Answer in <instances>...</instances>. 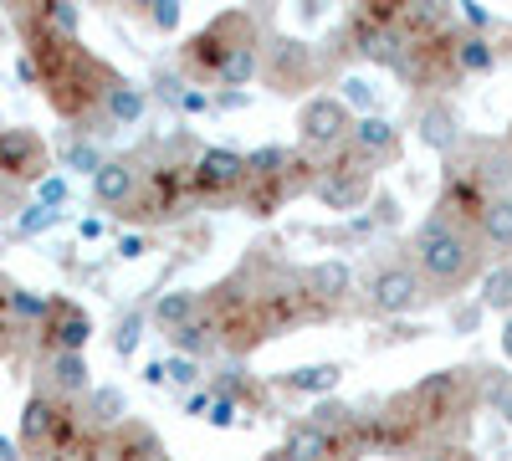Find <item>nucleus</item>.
I'll use <instances>...</instances> for the list:
<instances>
[{
	"label": "nucleus",
	"mask_w": 512,
	"mask_h": 461,
	"mask_svg": "<svg viewBox=\"0 0 512 461\" xmlns=\"http://www.w3.org/2000/svg\"><path fill=\"white\" fill-rule=\"evenodd\" d=\"M303 282H308V292L333 313V318H344L349 313V298L359 292V277H354V267L344 262V257H323V262H308L303 267Z\"/></svg>",
	"instance_id": "nucleus-16"
},
{
	"label": "nucleus",
	"mask_w": 512,
	"mask_h": 461,
	"mask_svg": "<svg viewBox=\"0 0 512 461\" xmlns=\"http://www.w3.org/2000/svg\"><path fill=\"white\" fill-rule=\"evenodd\" d=\"M482 292H477V308L482 313H512V262H497V267H487L482 277Z\"/></svg>",
	"instance_id": "nucleus-31"
},
{
	"label": "nucleus",
	"mask_w": 512,
	"mask_h": 461,
	"mask_svg": "<svg viewBox=\"0 0 512 461\" xmlns=\"http://www.w3.org/2000/svg\"><path fill=\"white\" fill-rule=\"evenodd\" d=\"M359 292H364L359 313H369V318H405V313L431 308V292H425V282H420V272L410 267V257H384V262H374Z\"/></svg>",
	"instance_id": "nucleus-6"
},
{
	"label": "nucleus",
	"mask_w": 512,
	"mask_h": 461,
	"mask_svg": "<svg viewBox=\"0 0 512 461\" xmlns=\"http://www.w3.org/2000/svg\"><path fill=\"white\" fill-rule=\"evenodd\" d=\"M139 180H144V154H108L103 159V170L93 175V200L103 205V211L123 216L128 211V200L139 195Z\"/></svg>",
	"instance_id": "nucleus-13"
},
{
	"label": "nucleus",
	"mask_w": 512,
	"mask_h": 461,
	"mask_svg": "<svg viewBox=\"0 0 512 461\" xmlns=\"http://www.w3.org/2000/svg\"><path fill=\"white\" fill-rule=\"evenodd\" d=\"M16 287H21L16 277H6V272H0V318H6V323H11V292H16Z\"/></svg>",
	"instance_id": "nucleus-51"
},
{
	"label": "nucleus",
	"mask_w": 512,
	"mask_h": 461,
	"mask_svg": "<svg viewBox=\"0 0 512 461\" xmlns=\"http://www.w3.org/2000/svg\"><path fill=\"white\" fill-rule=\"evenodd\" d=\"M502 149H507V159H512V123H507V134H502Z\"/></svg>",
	"instance_id": "nucleus-57"
},
{
	"label": "nucleus",
	"mask_w": 512,
	"mask_h": 461,
	"mask_svg": "<svg viewBox=\"0 0 512 461\" xmlns=\"http://www.w3.org/2000/svg\"><path fill=\"white\" fill-rule=\"evenodd\" d=\"M139 339H144V313H123L118 328H113V354L118 359H134L139 354Z\"/></svg>",
	"instance_id": "nucleus-36"
},
{
	"label": "nucleus",
	"mask_w": 512,
	"mask_h": 461,
	"mask_svg": "<svg viewBox=\"0 0 512 461\" xmlns=\"http://www.w3.org/2000/svg\"><path fill=\"white\" fill-rule=\"evenodd\" d=\"M77 410H82V426L88 431H98V436H108V431H118L128 415V395H123V385H93L88 395L77 400Z\"/></svg>",
	"instance_id": "nucleus-23"
},
{
	"label": "nucleus",
	"mask_w": 512,
	"mask_h": 461,
	"mask_svg": "<svg viewBox=\"0 0 512 461\" xmlns=\"http://www.w3.org/2000/svg\"><path fill=\"white\" fill-rule=\"evenodd\" d=\"M502 359H507V364H512V313H507V318H502Z\"/></svg>",
	"instance_id": "nucleus-53"
},
{
	"label": "nucleus",
	"mask_w": 512,
	"mask_h": 461,
	"mask_svg": "<svg viewBox=\"0 0 512 461\" xmlns=\"http://www.w3.org/2000/svg\"><path fill=\"white\" fill-rule=\"evenodd\" d=\"M103 144L98 139H82V134H67V144H62V154H57V164H52V170L57 175H82V180H93L98 170H103Z\"/></svg>",
	"instance_id": "nucleus-30"
},
{
	"label": "nucleus",
	"mask_w": 512,
	"mask_h": 461,
	"mask_svg": "<svg viewBox=\"0 0 512 461\" xmlns=\"http://www.w3.org/2000/svg\"><path fill=\"white\" fill-rule=\"evenodd\" d=\"M349 149L359 154V159H369L374 170L379 164H395L400 154H405V144H400V129L384 113H369V118H354V129H349Z\"/></svg>",
	"instance_id": "nucleus-20"
},
{
	"label": "nucleus",
	"mask_w": 512,
	"mask_h": 461,
	"mask_svg": "<svg viewBox=\"0 0 512 461\" xmlns=\"http://www.w3.org/2000/svg\"><path fill=\"white\" fill-rule=\"evenodd\" d=\"M103 461H175L164 446V436L144 421V415H128L118 431L103 436Z\"/></svg>",
	"instance_id": "nucleus-17"
},
{
	"label": "nucleus",
	"mask_w": 512,
	"mask_h": 461,
	"mask_svg": "<svg viewBox=\"0 0 512 461\" xmlns=\"http://www.w3.org/2000/svg\"><path fill=\"white\" fill-rule=\"evenodd\" d=\"M246 103H251L246 93H226V88H221V93H210V108H221V113H241Z\"/></svg>",
	"instance_id": "nucleus-47"
},
{
	"label": "nucleus",
	"mask_w": 512,
	"mask_h": 461,
	"mask_svg": "<svg viewBox=\"0 0 512 461\" xmlns=\"http://www.w3.org/2000/svg\"><path fill=\"white\" fill-rule=\"evenodd\" d=\"M497 62H502V52L492 47V31H456V72H461V82L466 77H492L497 72Z\"/></svg>",
	"instance_id": "nucleus-24"
},
{
	"label": "nucleus",
	"mask_w": 512,
	"mask_h": 461,
	"mask_svg": "<svg viewBox=\"0 0 512 461\" xmlns=\"http://www.w3.org/2000/svg\"><path fill=\"white\" fill-rule=\"evenodd\" d=\"M420 461H477V456H472V446H466V441H451V446H431Z\"/></svg>",
	"instance_id": "nucleus-45"
},
{
	"label": "nucleus",
	"mask_w": 512,
	"mask_h": 461,
	"mask_svg": "<svg viewBox=\"0 0 512 461\" xmlns=\"http://www.w3.org/2000/svg\"><path fill=\"white\" fill-rule=\"evenodd\" d=\"M62 221H67L62 211H47V205L26 200L21 211H16V236H21V241H31V236H47V231H57Z\"/></svg>",
	"instance_id": "nucleus-33"
},
{
	"label": "nucleus",
	"mask_w": 512,
	"mask_h": 461,
	"mask_svg": "<svg viewBox=\"0 0 512 461\" xmlns=\"http://www.w3.org/2000/svg\"><path fill=\"white\" fill-rule=\"evenodd\" d=\"M477 246H482V257H512V195L492 200L482 221H477Z\"/></svg>",
	"instance_id": "nucleus-26"
},
{
	"label": "nucleus",
	"mask_w": 512,
	"mask_h": 461,
	"mask_svg": "<svg viewBox=\"0 0 512 461\" xmlns=\"http://www.w3.org/2000/svg\"><path fill=\"white\" fill-rule=\"evenodd\" d=\"M16 77L26 82V88H36V72H31V62H26V57H16Z\"/></svg>",
	"instance_id": "nucleus-54"
},
{
	"label": "nucleus",
	"mask_w": 512,
	"mask_h": 461,
	"mask_svg": "<svg viewBox=\"0 0 512 461\" xmlns=\"http://www.w3.org/2000/svg\"><path fill=\"white\" fill-rule=\"evenodd\" d=\"M338 103H344L354 118H369L374 108H379V88H374V82L369 77H359V72H349L344 82H338V93H333Z\"/></svg>",
	"instance_id": "nucleus-32"
},
{
	"label": "nucleus",
	"mask_w": 512,
	"mask_h": 461,
	"mask_svg": "<svg viewBox=\"0 0 512 461\" xmlns=\"http://www.w3.org/2000/svg\"><path fill=\"white\" fill-rule=\"evenodd\" d=\"M164 385H175V390H200L205 385V364H195V359H180V354H169L164 359Z\"/></svg>",
	"instance_id": "nucleus-35"
},
{
	"label": "nucleus",
	"mask_w": 512,
	"mask_h": 461,
	"mask_svg": "<svg viewBox=\"0 0 512 461\" xmlns=\"http://www.w3.org/2000/svg\"><path fill=\"white\" fill-rule=\"evenodd\" d=\"M88 339H93V313L72 298H47V318L36 328V349L41 354H88Z\"/></svg>",
	"instance_id": "nucleus-12"
},
{
	"label": "nucleus",
	"mask_w": 512,
	"mask_h": 461,
	"mask_svg": "<svg viewBox=\"0 0 512 461\" xmlns=\"http://www.w3.org/2000/svg\"><path fill=\"white\" fill-rule=\"evenodd\" d=\"M405 257L410 267L420 272L425 292H431V303H446V298H461L466 287H472L482 272H487V257L472 231H461L441 216H425L410 241H405Z\"/></svg>",
	"instance_id": "nucleus-2"
},
{
	"label": "nucleus",
	"mask_w": 512,
	"mask_h": 461,
	"mask_svg": "<svg viewBox=\"0 0 512 461\" xmlns=\"http://www.w3.org/2000/svg\"><path fill=\"white\" fill-rule=\"evenodd\" d=\"M180 88H185V77H180V72H169V67H154V98H159V103H169V108H175Z\"/></svg>",
	"instance_id": "nucleus-39"
},
{
	"label": "nucleus",
	"mask_w": 512,
	"mask_h": 461,
	"mask_svg": "<svg viewBox=\"0 0 512 461\" xmlns=\"http://www.w3.org/2000/svg\"><path fill=\"white\" fill-rule=\"evenodd\" d=\"M210 400H216V395H210L205 385H200V390H190V395H185V415H190V421H205V410H210Z\"/></svg>",
	"instance_id": "nucleus-46"
},
{
	"label": "nucleus",
	"mask_w": 512,
	"mask_h": 461,
	"mask_svg": "<svg viewBox=\"0 0 512 461\" xmlns=\"http://www.w3.org/2000/svg\"><path fill=\"white\" fill-rule=\"evenodd\" d=\"M282 456H287V461H364L359 446L323 436V431L308 421V415L287 421V431H282Z\"/></svg>",
	"instance_id": "nucleus-14"
},
{
	"label": "nucleus",
	"mask_w": 512,
	"mask_h": 461,
	"mask_svg": "<svg viewBox=\"0 0 512 461\" xmlns=\"http://www.w3.org/2000/svg\"><path fill=\"white\" fill-rule=\"evenodd\" d=\"M497 415H507V426H512V390H507V395L497 400Z\"/></svg>",
	"instance_id": "nucleus-56"
},
{
	"label": "nucleus",
	"mask_w": 512,
	"mask_h": 461,
	"mask_svg": "<svg viewBox=\"0 0 512 461\" xmlns=\"http://www.w3.org/2000/svg\"><path fill=\"white\" fill-rule=\"evenodd\" d=\"M379 231H374V221H369V211H359V216H349L344 221V231H338V241H374Z\"/></svg>",
	"instance_id": "nucleus-44"
},
{
	"label": "nucleus",
	"mask_w": 512,
	"mask_h": 461,
	"mask_svg": "<svg viewBox=\"0 0 512 461\" xmlns=\"http://www.w3.org/2000/svg\"><path fill=\"white\" fill-rule=\"evenodd\" d=\"M175 113H185V118H200V113H210V93L205 88H180V98H175Z\"/></svg>",
	"instance_id": "nucleus-41"
},
{
	"label": "nucleus",
	"mask_w": 512,
	"mask_h": 461,
	"mask_svg": "<svg viewBox=\"0 0 512 461\" xmlns=\"http://www.w3.org/2000/svg\"><path fill=\"white\" fill-rule=\"evenodd\" d=\"M267 93L277 98H303L308 88L323 82V52L308 36H287V31H267L262 41V72H256Z\"/></svg>",
	"instance_id": "nucleus-5"
},
{
	"label": "nucleus",
	"mask_w": 512,
	"mask_h": 461,
	"mask_svg": "<svg viewBox=\"0 0 512 461\" xmlns=\"http://www.w3.org/2000/svg\"><path fill=\"white\" fill-rule=\"evenodd\" d=\"M349 129H354V113L333 93H313V98H303V108H297V149L313 154V159L344 149Z\"/></svg>",
	"instance_id": "nucleus-10"
},
{
	"label": "nucleus",
	"mask_w": 512,
	"mask_h": 461,
	"mask_svg": "<svg viewBox=\"0 0 512 461\" xmlns=\"http://www.w3.org/2000/svg\"><path fill=\"white\" fill-rule=\"evenodd\" d=\"M374 164L359 159L349 144L344 149H333L318 159V185H313V200L323 205V211L333 216H359L364 205L374 200Z\"/></svg>",
	"instance_id": "nucleus-7"
},
{
	"label": "nucleus",
	"mask_w": 512,
	"mask_h": 461,
	"mask_svg": "<svg viewBox=\"0 0 512 461\" xmlns=\"http://www.w3.org/2000/svg\"><path fill=\"white\" fill-rule=\"evenodd\" d=\"M149 113V88H139L134 77H113L108 93H103V113H98V129L103 134H118V129H139Z\"/></svg>",
	"instance_id": "nucleus-19"
},
{
	"label": "nucleus",
	"mask_w": 512,
	"mask_h": 461,
	"mask_svg": "<svg viewBox=\"0 0 512 461\" xmlns=\"http://www.w3.org/2000/svg\"><path fill=\"white\" fill-rule=\"evenodd\" d=\"M41 461H67V456H41Z\"/></svg>",
	"instance_id": "nucleus-58"
},
{
	"label": "nucleus",
	"mask_w": 512,
	"mask_h": 461,
	"mask_svg": "<svg viewBox=\"0 0 512 461\" xmlns=\"http://www.w3.org/2000/svg\"><path fill=\"white\" fill-rule=\"evenodd\" d=\"M451 323H456V333H472V328L482 323V308H477V303H466V308L451 313Z\"/></svg>",
	"instance_id": "nucleus-48"
},
{
	"label": "nucleus",
	"mask_w": 512,
	"mask_h": 461,
	"mask_svg": "<svg viewBox=\"0 0 512 461\" xmlns=\"http://www.w3.org/2000/svg\"><path fill=\"white\" fill-rule=\"evenodd\" d=\"M205 390L236 410H267V385L251 374V359H221L216 374H205Z\"/></svg>",
	"instance_id": "nucleus-18"
},
{
	"label": "nucleus",
	"mask_w": 512,
	"mask_h": 461,
	"mask_svg": "<svg viewBox=\"0 0 512 461\" xmlns=\"http://www.w3.org/2000/svg\"><path fill=\"white\" fill-rule=\"evenodd\" d=\"M441 175H456V180H466V185H477V190L492 195V200L512 195V159H507L502 139L461 134V144L441 159Z\"/></svg>",
	"instance_id": "nucleus-8"
},
{
	"label": "nucleus",
	"mask_w": 512,
	"mask_h": 461,
	"mask_svg": "<svg viewBox=\"0 0 512 461\" xmlns=\"http://www.w3.org/2000/svg\"><path fill=\"white\" fill-rule=\"evenodd\" d=\"M338 385H344V364H338V359L297 364V369L277 374V390H282V395H308V400H328Z\"/></svg>",
	"instance_id": "nucleus-22"
},
{
	"label": "nucleus",
	"mask_w": 512,
	"mask_h": 461,
	"mask_svg": "<svg viewBox=\"0 0 512 461\" xmlns=\"http://www.w3.org/2000/svg\"><path fill=\"white\" fill-rule=\"evenodd\" d=\"M36 390H47L57 400H82L93 390V369H88V354H41L36 359Z\"/></svg>",
	"instance_id": "nucleus-15"
},
{
	"label": "nucleus",
	"mask_w": 512,
	"mask_h": 461,
	"mask_svg": "<svg viewBox=\"0 0 512 461\" xmlns=\"http://www.w3.org/2000/svg\"><path fill=\"white\" fill-rule=\"evenodd\" d=\"M36 16L47 21L57 36H82V11L72 6V0H41V6H36Z\"/></svg>",
	"instance_id": "nucleus-34"
},
{
	"label": "nucleus",
	"mask_w": 512,
	"mask_h": 461,
	"mask_svg": "<svg viewBox=\"0 0 512 461\" xmlns=\"http://www.w3.org/2000/svg\"><path fill=\"white\" fill-rule=\"evenodd\" d=\"M415 139L431 149V154H451L461 144V118L451 108V98H431V103H420V118H415Z\"/></svg>",
	"instance_id": "nucleus-21"
},
{
	"label": "nucleus",
	"mask_w": 512,
	"mask_h": 461,
	"mask_svg": "<svg viewBox=\"0 0 512 461\" xmlns=\"http://www.w3.org/2000/svg\"><path fill=\"white\" fill-rule=\"evenodd\" d=\"M308 421H313L323 436H333V441H349V446H359V405H349V400H338V395L313 400ZM359 451H364V446H359Z\"/></svg>",
	"instance_id": "nucleus-25"
},
{
	"label": "nucleus",
	"mask_w": 512,
	"mask_h": 461,
	"mask_svg": "<svg viewBox=\"0 0 512 461\" xmlns=\"http://www.w3.org/2000/svg\"><path fill=\"white\" fill-rule=\"evenodd\" d=\"M118 257H123V262L149 257V236H144V231H118Z\"/></svg>",
	"instance_id": "nucleus-42"
},
{
	"label": "nucleus",
	"mask_w": 512,
	"mask_h": 461,
	"mask_svg": "<svg viewBox=\"0 0 512 461\" xmlns=\"http://www.w3.org/2000/svg\"><path fill=\"white\" fill-rule=\"evenodd\" d=\"M369 221H374V231H379V226H395V221H400V200L374 190V211H369Z\"/></svg>",
	"instance_id": "nucleus-43"
},
{
	"label": "nucleus",
	"mask_w": 512,
	"mask_h": 461,
	"mask_svg": "<svg viewBox=\"0 0 512 461\" xmlns=\"http://www.w3.org/2000/svg\"><path fill=\"white\" fill-rule=\"evenodd\" d=\"M246 185V154L221 149V144H200L190 159V190L195 205H236Z\"/></svg>",
	"instance_id": "nucleus-9"
},
{
	"label": "nucleus",
	"mask_w": 512,
	"mask_h": 461,
	"mask_svg": "<svg viewBox=\"0 0 512 461\" xmlns=\"http://www.w3.org/2000/svg\"><path fill=\"white\" fill-rule=\"evenodd\" d=\"M144 385H154V390L164 385V359H154V364L144 369Z\"/></svg>",
	"instance_id": "nucleus-52"
},
{
	"label": "nucleus",
	"mask_w": 512,
	"mask_h": 461,
	"mask_svg": "<svg viewBox=\"0 0 512 461\" xmlns=\"http://www.w3.org/2000/svg\"><path fill=\"white\" fill-rule=\"evenodd\" d=\"M16 349H21V333L0 318V359H16Z\"/></svg>",
	"instance_id": "nucleus-49"
},
{
	"label": "nucleus",
	"mask_w": 512,
	"mask_h": 461,
	"mask_svg": "<svg viewBox=\"0 0 512 461\" xmlns=\"http://www.w3.org/2000/svg\"><path fill=\"white\" fill-rule=\"evenodd\" d=\"M67 200H72V185H67V175H47V180H36V205H47V211H62L67 216Z\"/></svg>",
	"instance_id": "nucleus-37"
},
{
	"label": "nucleus",
	"mask_w": 512,
	"mask_h": 461,
	"mask_svg": "<svg viewBox=\"0 0 512 461\" xmlns=\"http://www.w3.org/2000/svg\"><path fill=\"white\" fill-rule=\"evenodd\" d=\"M103 231H108L103 216H82V221H77V236H82V241H103Z\"/></svg>",
	"instance_id": "nucleus-50"
},
{
	"label": "nucleus",
	"mask_w": 512,
	"mask_h": 461,
	"mask_svg": "<svg viewBox=\"0 0 512 461\" xmlns=\"http://www.w3.org/2000/svg\"><path fill=\"white\" fill-rule=\"evenodd\" d=\"M82 410L72 400H57L47 390H36L26 395L21 405V426H16V446L26 461H41V456H72L77 441H82Z\"/></svg>",
	"instance_id": "nucleus-4"
},
{
	"label": "nucleus",
	"mask_w": 512,
	"mask_h": 461,
	"mask_svg": "<svg viewBox=\"0 0 512 461\" xmlns=\"http://www.w3.org/2000/svg\"><path fill=\"white\" fill-rule=\"evenodd\" d=\"M0 461H21V446H16V441H6V436H0Z\"/></svg>",
	"instance_id": "nucleus-55"
},
{
	"label": "nucleus",
	"mask_w": 512,
	"mask_h": 461,
	"mask_svg": "<svg viewBox=\"0 0 512 461\" xmlns=\"http://www.w3.org/2000/svg\"><path fill=\"white\" fill-rule=\"evenodd\" d=\"M164 339H169V349H175L180 359H195V364H205V359H221V339H216V328H210L205 318H190L185 328L164 333Z\"/></svg>",
	"instance_id": "nucleus-29"
},
{
	"label": "nucleus",
	"mask_w": 512,
	"mask_h": 461,
	"mask_svg": "<svg viewBox=\"0 0 512 461\" xmlns=\"http://www.w3.org/2000/svg\"><path fill=\"white\" fill-rule=\"evenodd\" d=\"M16 31H21V57L36 72V88L47 93L52 113L82 139H103L98 113H103V93L118 77V67L108 57H98L82 36H57L47 21L36 16V6H16L11 11Z\"/></svg>",
	"instance_id": "nucleus-1"
},
{
	"label": "nucleus",
	"mask_w": 512,
	"mask_h": 461,
	"mask_svg": "<svg viewBox=\"0 0 512 461\" xmlns=\"http://www.w3.org/2000/svg\"><path fill=\"white\" fill-rule=\"evenodd\" d=\"M180 16H185V6H180V0H149V6H144V21L154 26V31H180Z\"/></svg>",
	"instance_id": "nucleus-38"
},
{
	"label": "nucleus",
	"mask_w": 512,
	"mask_h": 461,
	"mask_svg": "<svg viewBox=\"0 0 512 461\" xmlns=\"http://www.w3.org/2000/svg\"><path fill=\"white\" fill-rule=\"evenodd\" d=\"M52 175V144L26 123H6L0 129V180H11L21 190H36V180Z\"/></svg>",
	"instance_id": "nucleus-11"
},
{
	"label": "nucleus",
	"mask_w": 512,
	"mask_h": 461,
	"mask_svg": "<svg viewBox=\"0 0 512 461\" xmlns=\"http://www.w3.org/2000/svg\"><path fill=\"white\" fill-rule=\"evenodd\" d=\"M262 41L267 36H251V41H241V47L221 62V72H216V88H226V93H246L251 82H256V72H262Z\"/></svg>",
	"instance_id": "nucleus-27"
},
{
	"label": "nucleus",
	"mask_w": 512,
	"mask_h": 461,
	"mask_svg": "<svg viewBox=\"0 0 512 461\" xmlns=\"http://www.w3.org/2000/svg\"><path fill=\"white\" fill-rule=\"evenodd\" d=\"M267 21H272V11H246V6H231L221 16H210L200 31H190L180 41V77L190 82V88H205L210 93V82H216L221 62L241 47V41L267 36Z\"/></svg>",
	"instance_id": "nucleus-3"
},
{
	"label": "nucleus",
	"mask_w": 512,
	"mask_h": 461,
	"mask_svg": "<svg viewBox=\"0 0 512 461\" xmlns=\"http://www.w3.org/2000/svg\"><path fill=\"white\" fill-rule=\"evenodd\" d=\"M149 318H154V328H164V333L185 328L190 318H200V287H169V292H159L154 308H149Z\"/></svg>",
	"instance_id": "nucleus-28"
},
{
	"label": "nucleus",
	"mask_w": 512,
	"mask_h": 461,
	"mask_svg": "<svg viewBox=\"0 0 512 461\" xmlns=\"http://www.w3.org/2000/svg\"><path fill=\"white\" fill-rule=\"evenodd\" d=\"M205 426H216V431H236V426H241V410H236L231 400H210Z\"/></svg>",
	"instance_id": "nucleus-40"
}]
</instances>
